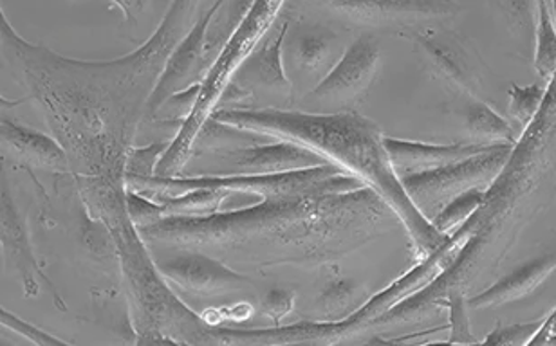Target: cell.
<instances>
[{
    "instance_id": "obj_1",
    "label": "cell",
    "mask_w": 556,
    "mask_h": 346,
    "mask_svg": "<svg viewBox=\"0 0 556 346\" xmlns=\"http://www.w3.org/2000/svg\"><path fill=\"white\" fill-rule=\"evenodd\" d=\"M199 10V2H174L149 42L111 62L65 59L29 43L2 13V59L62 144L76 179L125 182L127 155L150 97Z\"/></svg>"
},
{
    "instance_id": "obj_2",
    "label": "cell",
    "mask_w": 556,
    "mask_h": 346,
    "mask_svg": "<svg viewBox=\"0 0 556 346\" xmlns=\"http://www.w3.org/2000/svg\"><path fill=\"white\" fill-rule=\"evenodd\" d=\"M403 228L370 188L271 198L204 219H163L136 228L149 249H190L258 271L327 266Z\"/></svg>"
},
{
    "instance_id": "obj_3",
    "label": "cell",
    "mask_w": 556,
    "mask_h": 346,
    "mask_svg": "<svg viewBox=\"0 0 556 346\" xmlns=\"http://www.w3.org/2000/svg\"><path fill=\"white\" fill-rule=\"evenodd\" d=\"M555 168V84L541 111L522 132L481 208L470 217V234L455 260L435 280L376 320L375 326L408 325L441 309L450 293L468 296L497 271L536 212V195Z\"/></svg>"
},
{
    "instance_id": "obj_4",
    "label": "cell",
    "mask_w": 556,
    "mask_h": 346,
    "mask_svg": "<svg viewBox=\"0 0 556 346\" xmlns=\"http://www.w3.org/2000/svg\"><path fill=\"white\" fill-rule=\"evenodd\" d=\"M212 119L269 141L299 144L320 155L345 176L358 179L394 209L403 230L407 231L417 261L428 258L450 239L433 230L414 208L396 171L392 170L383 144L386 136L369 117L356 113H302L293 108H233L217 111Z\"/></svg>"
},
{
    "instance_id": "obj_5",
    "label": "cell",
    "mask_w": 556,
    "mask_h": 346,
    "mask_svg": "<svg viewBox=\"0 0 556 346\" xmlns=\"http://www.w3.org/2000/svg\"><path fill=\"white\" fill-rule=\"evenodd\" d=\"M87 203L98 217H105L109 233L119 247L125 280L135 305L138 343H201L208 323L179 302L166 287L165 278L150 258V249L130 222L125 206L124 182L78 179Z\"/></svg>"
},
{
    "instance_id": "obj_6",
    "label": "cell",
    "mask_w": 556,
    "mask_h": 346,
    "mask_svg": "<svg viewBox=\"0 0 556 346\" xmlns=\"http://www.w3.org/2000/svg\"><path fill=\"white\" fill-rule=\"evenodd\" d=\"M282 2H253V8L237 29L231 42L201 81V94L192 114L188 117L181 132L174 139L170 149L161 157L155 168V177H179L188 161L192 159L199 136L204 125L219 111L220 98L231 86L237 71L248 54L257 48V43L266 37L283 10Z\"/></svg>"
},
{
    "instance_id": "obj_7",
    "label": "cell",
    "mask_w": 556,
    "mask_h": 346,
    "mask_svg": "<svg viewBox=\"0 0 556 346\" xmlns=\"http://www.w3.org/2000/svg\"><path fill=\"white\" fill-rule=\"evenodd\" d=\"M127 192L157 203L161 198L177 197L198 188L228 190L258 201L300 197L313 193H340L362 190L365 184L338 170L332 165L313 170L289 171L275 176L233 177H136L125 176Z\"/></svg>"
},
{
    "instance_id": "obj_8",
    "label": "cell",
    "mask_w": 556,
    "mask_h": 346,
    "mask_svg": "<svg viewBox=\"0 0 556 346\" xmlns=\"http://www.w3.org/2000/svg\"><path fill=\"white\" fill-rule=\"evenodd\" d=\"M511 150H514L511 144H495L470 159L460 161L439 170L403 177L400 182L410 203L414 204V208L428 222H432L433 217L454 198L473 190L486 192L501 176L511 155Z\"/></svg>"
},
{
    "instance_id": "obj_9",
    "label": "cell",
    "mask_w": 556,
    "mask_h": 346,
    "mask_svg": "<svg viewBox=\"0 0 556 346\" xmlns=\"http://www.w3.org/2000/svg\"><path fill=\"white\" fill-rule=\"evenodd\" d=\"M405 37L413 40L417 56L430 76L463 97L484 102V62L468 38L443 24L413 27Z\"/></svg>"
},
{
    "instance_id": "obj_10",
    "label": "cell",
    "mask_w": 556,
    "mask_h": 346,
    "mask_svg": "<svg viewBox=\"0 0 556 346\" xmlns=\"http://www.w3.org/2000/svg\"><path fill=\"white\" fill-rule=\"evenodd\" d=\"M326 165L320 155L299 144L269 141L239 149L195 150L179 177L275 176Z\"/></svg>"
},
{
    "instance_id": "obj_11",
    "label": "cell",
    "mask_w": 556,
    "mask_h": 346,
    "mask_svg": "<svg viewBox=\"0 0 556 346\" xmlns=\"http://www.w3.org/2000/svg\"><path fill=\"white\" fill-rule=\"evenodd\" d=\"M381 69V48L375 35L364 33L348 46L334 69L305 97L315 108L353 113L375 86Z\"/></svg>"
},
{
    "instance_id": "obj_12",
    "label": "cell",
    "mask_w": 556,
    "mask_h": 346,
    "mask_svg": "<svg viewBox=\"0 0 556 346\" xmlns=\"http://www.w3.org/2000/svg\"><path fill=\"white\" fill-rule=\"evenodd\" d=\"M257 48L248 54L237 71L233 84L252 98L253 105L268 102V108L289 111L294 100V87L283 67V40L288 35L291 16L280 13Z\"/></svg>"
},
{
    "instance_id": "obj_13",
    "label": "cell",
    "mask_w": 556,
    "mask_h": 346,
    "mask_svg": "<svg viewBox=\"0 0 556 346\" xmlns=\"http://www.w3.org/2000/svg\"><path fill=\"white\" fill-rule=\"evenodd\" d=\"M166 251L168 255L154 258L155 267L166 283L179 289L187 296L217 298L252 287L250 278L214 256L190 249Z\"/></svg>"
},
{
    "instance_id": "obj_14",
    "label": "cell",
    "mask_w": 556,
    "mask_h": 346,
    "mask_svg": "<svg viewBox=\"0 0 556 346\" xmlns=\"http://www.w3.org/2000/svg\"><path fill=\"white\" fill-rule=\"evenodd\" d=\"M345 49L331 27L291 21L283 40V67L291 65L296 80L315 81L316 87L334 69Z\"/></svg>"
},
{
    "instance_id": "obj_15",
    "label": "cell",
    "mask_w": 556,
    "mask_h": 346,
    "mask_svg": "<svg viewBox=\"0 0 556 346\" xmlns=\"http://www.w3.org/2000/svg\"><path fill=\"white\" fill-rule=\"evenodd\" d=\"M219 5L220 2H214L201 11L192 31L182 38V42L177 46L176 51L166 62L160 84L149 100V107H147L149 121L168 98L188 91L190 87L198 86L204 80V76L210 71L204 56V37H206L210 21L215 15V11L219 10Z\"/></svg>"
},
{
    "instance_id": "obj_16",
    "label": "cell",
    "mask_w": 556,
    "mask_h": 346,
    "mask_svg": "<svg viewBox=\"0 0 556 346\" xmlns=\"http://www.w3.org/2000/svg\"><path fill=\"white\" fill-rule=\"evenodd\" d=\"M345 21L405 33L422 24H439L457 15L460 5L450 2H329L321 5Z\"/></svg>"
},
{
    "instance_id": "obj_17",
    "label": "cell",
    "mask_w": 556,
    "mask_h": 346,
    "mask_svg": "<svg viewBox=\"0 0 556 346\" xmlns=\"http://www.w3.org/2000/svg\"><path fill=\"white\" fill-rule=\"evenodd\" d=\"M0 141L2 161L24 166L27 170L40 168L54 174L71 171L70 157L53 136L13 121L4 111L0 123Z\"/></svg>"
},
{
    "instance_id": "obj_18",
    "label": "cell",
    "mask_w": 556,
    "mask_h": 346,
    "mask_svg": "<svg viewBox=\"0 0 556 346\" xmlns=\"http://www.w3.org/2000/svg\"><path fill=\"white\" fill-rule=\"evenodd\" d=\"M387 155L397 179L416 176L422 171L439 170L482 154L495 144H428L405 139L386 138Z\"/></svg>"
},
{
    "instance_id": "obj_19",
    "label": "cell",
    "mask_w": 556,
    "mask_h": 346,
    "mask_svg": "<svg viewBox=\"0 0 556 346\" xmlns=\"http://www.w3.org/2000/svg\"><path fill=\"white\" fill-rule=\"evenodd\" d=\"M2 251L13 261L16 271L21 272L22 287L26 296H37L40 293L38 278L48 280L38 269L33 256L26 219L18 214L10 188L2 181Z\"/></svg>"
},
{
    "instance_id": "obj_20",
    "label": "cell",
    "mask_w": 556,
    "mask_h": 346,
    "mask_svg": "<svg viewBox=\"0 0 556 346\" xmlns=\"http://www.w3.org/2000/svg\"><path fill=\"white\" fill-rule=\"evenodd\" d=\"M555 256L547 255L542 258L519 267L517 271L511 272L509 277L493 283L482 293L466 299V305L470 309H493V307H503V305L514 304L517 299L526 298L531 293H535L542 283L555 272Z\"/></svg>"
},
{
    "instance_id": "obj_21",
    "label": "cell",
    "mask_w": 556,
    "mask_h": 346,
    "mask_svg": "<svg viewBox=\"0 0 556 346\" xmlns=\"http://www.w3.org/2000/svg\"><path fill=\"white\" fill-rule=\"evenodd\" d=\"M237 197V193L228 190H212V188H198L177 197L161 198L157 204L165 209V219H204L212 215L230 212L228 201Z\"/></svg>"
},
{
    "instance_id": "obj_22",
    "label": "cell",
    "mask_w": 556,
    "mask_h": 346,
    "mask_svg": "<svg viewBox=\"0 0 556 346\" xmlns=\"http://www.w3.org/2000/svg\"><path fill=\"white\" fill-rule=\"evenodd\" d=\"M465 130L477 144H511L519 136L503 116H498L486 102L470 100L465 111Z\"/></svg>"
},
{
    "instance_id": "obj_23",
    "label": "cell",
    "mask_w": 556,
    "mask_h": 346,
    "mask_svg": "<svg viewBox=\"0 0 556 346\" xmlns=\"http://www.w3.org/2000/svg\"><path fill=\"white\" fill-rule=\"evenodd\" d=\"M252 8L253 2H220L219 10L212 16L204 37V56L208 69L231 42V38Z\"/></svg>"
},
{
    "instance_id": "obj_24",
    "label": "cell",
    "mask_w": 556,
    "mask_h": 346,
    "mask_svg": "<svg viewBox=\"0 0 556 346\" xmlns=\"http://www.w3.org/2000/svg\"><path fill=\"white\" fill-rule=\"evenodd\" d=\"M535 69L546 86L555 84L556 35L547 2H539V24L535 33Z\"/></svg>"
},
{
    "instance_id": "obj_25",
    "label": "cell",
    "mask_w": 556,
    "mask_h": 346,
    "mask_svg": "<svg viewBox=\"0 0 556 346\" xmlns=\"http://www.w3.org/2000/svg\"><path fill=\"white\" fill-rule=\"evenodd\" d=\"M318 302L324 321H342L356 312L354 305L359 302V289L348 278H334L324 287Z\"/></svg>"
},
{
    "instance_id": "obj_26",
    "label": "cell",
    "mask_w": 556,
    "mask_h": 346,
    "mask_svg": "<svg viewBox=\"0 0 556 346\" xmlns=\"http://www.w3.org/2000/svg\"><path fill=\"white\" fill-rule=\"evenodd\" d=\"M484 197H486V192H481V190L465 193V195H460V197L454 198L452 203L446 204L433 217L430 225L433 226V230L439 231L444 236H452L455 231L459 230L460 226L465 225L466 220L470 219L471 215L476 214L477 209L481 208Z\"/></svg>"
},
{
    "instance_id": "obj_27",
    "label": "cell",
    "mask_w": 556,
    "mask_h": 346,
    "mask_svg": "<svg viewBox=\"0 0 556 346\" xmlns=\"http://www.w3.org/2000/svg\"><path fill=\"white\" fill-rule=\"evenodd\" d=\"M547 87H541L539 84L528 87L511 84V87H509V116L515 123H519L522 132L530 127L531 121L535 119L536 114L541 111L544 98H546Z\"/></svg>"
},
{
    "instance_id": "obj_28",
    "label": "cell",
    "mask_w": 556,
    "mask_h": 346,
    "mask_svg": "<svg viewBox=\"0 0 556 346\" xmlns=\"http://www.w3.org/2000/svg\"><path fill=\"white\" fill-rule=\"evenodd\" d=\"M497 5L508 21L509 33L520 42L530 43L539 24V2H498Z\"/></svg>"
},
{
    "instance_id": "obj_29",
    "label": "cell",
    "mask_w": 556,
    "mask_h": 346,
    "mask_svg": "<svg viewBox=\"0 0 556 346\" xmlns=\"http://www.w3.org/2000/svg\"><path fill=\"white\" fill-rule=\"evenodd\" d=\"M446 307L450 310V337L446 339L448 345H477L479 339L471 332L470 320L466 315V296L460 293H450L441 302V309Z\"/></svg>"
},
{
    "instance_id": "obj_30",
    "label": "cell",
    "mask_w": 556,
    "mask_h": 346,
    "mask_svg": "<svg viewBox=\"0 0 556 346\" xmlns=\"http://www.w3.org/2000/svg\"><path fill=\"white\" fill-rule=\"evenodd\" d=\"M170 141H157L149 146H135L127 155L125 163V176L155 177V168L160 165L161 157L170 149Z\"/></svg>"
},
{
    "instance_id": "obj_31",
    "label": "cell",
    "mask_w": 556,
    "mask_h": 346,
    "mask_svg": "<svg viewBox=\"0 0 556 346\" xmlns=\"http://www.w3.org/2000/svg\"><path fill=\"white\" fill-rule=\"evenodd\" d=\"M201 94V84L168 98L150 121H185L192 114Z\"/></svg>"
},
{
    "instance_id": "obj_32",
    "label": "cell",
    "mask_w": 556,
    "mask_h": 346,
    "mask_svg": "<svg viewBox=\"0 0 556 346\" xmlns=\"http://www.w3.org/2000/svg\"><path fill=\"white\" fill-rule=\"evenodd\" d=\"M125 206H127L130 222L136 228H144V226L155 225V222L165 219V209L161 204L152 203V201L141 197L138 193H125Z\"/></svg>"
},
{
    "instance_id": "obj_33",
    "label": "cell",
    "mask_w": 556,
    "mask_h": 346,
    "mask_svg": "<svg viewBox=\"0 0 556 346\" xmlns=\"http://www.w3.org/2000/svg\"><path fill=\"white\" fill-rule=\"evenodd\" d=\"M542 321L544 320L519 323V325L497 326L482 343H486V345H530L531 337L535 336L536 331L541 329Z\"/></svg>"
},
{
    "instance_id": "obj_34",
    "label": "cell",
    "mask_w": 556,
    "mask_h": 346,
    "mask_svg": "<svg viewBox=\"0 0 556 346\" xmlns=\"http://www.w3.org/2000/svg\"><path fill=\"white\" fill-rule=\"evenodd\" d=\"M296 293L289 289H271L264 294L263 310L275 326L280 325L294 309Z\"/></svg>"
},
{
    "instance_id": "obj_35",
    "label": "cell",
    "mask_w": 556,
    "mask_h": 346,
    "mask_svg": "<svg viewBox=\"0 0 556 346\" xmlns=\"http://www.w3.org/2000/svg\"><path fill=\"white\" fill-rule=\"evenodd\" d=\"M0 318H2V326L4 329H10V331L15 332L18 336L26 337L27 342L35 343V345H65L64 339L51 336L48 332L29 325V323L22 321L21 318H16V316L11 315L8 310H2Z\"/></svg>"
},
{
    "instance_id": "obj_36",
    "label": "cell",
    "mask_w": 556,
    "mask_h": 346,
    "mask_svg": "<svg viewBox=\"0 0 556 346\" xmlns=\"http://www.w3.org/2000/svg\"><path fill=\"white\" fill-rule=\"evenodd\" d=\"M555 309L542 321L541 329L536 331L535 336L531 337L530 346L553 345L555 343Z\"/></svg>"
}]
</instances>
